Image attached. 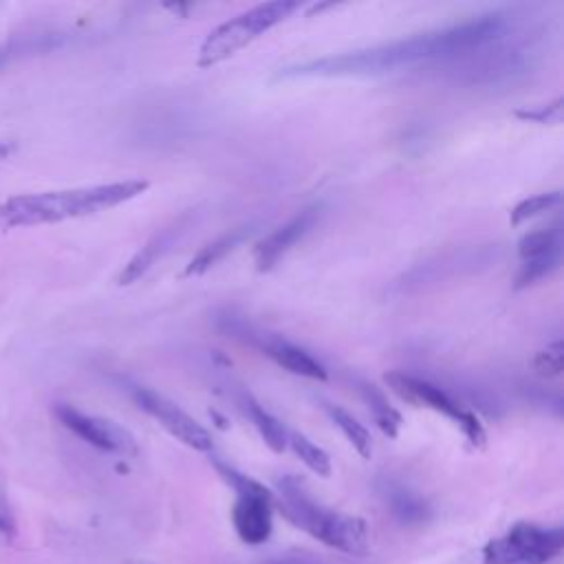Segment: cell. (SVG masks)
<instances>
[{
    "mask_svg": "<svg viewBox=\"0 0 564 564\" xmlns=\"http://www.w3.org/2000/svg\"><path fill=\"white\" fill-rule=\"evenodd\" d=\"M531 366L542 377H560L562 375V366H564L562 339H555V341L546 344L542 350H538L533 355V359H531Z\"/></svg>",
    "mask_w": 564,
    "mask_h": 564,
    "instance_id": "23",
    "label": "cell"
},
{
    "mask_svg": "<svg viewBox=\"0 0 564 564\" xmlns=\"http://www.w3.org/2000/svg\"><path fill=\"white\" fill-rule=\"evenodd\" d=\"M564 549V529L516 522L505 535L482 546V564H546Z\"/></svg>",
    "mask_w": 564,
    "mask_h": 564,
    "instance_id": "5",
    "label": "cell"
},
{
    "mask_svg": "<svg viewBox=\"0 0 564 564\" xmlns=\"http://www.w3.org/2000/svg\"><path fill=\"white\" fill-rule=\"evenodd\" d=\"M273 502L275 494H240L231 509V524L236 535L249 544L258 546L271 538L273 531Z\"/></svg>",
    "mask_w": 564,
    "mask_h": 564,
    "instance_id": "9",
    "label": "cell"
},
{
    "mask_svg": "<svg viewBox=\"0 0 564 564\" xmlns=\"http://www.w3.org/2000/svg\"><path fill=\"white\" fill-rule=\"evenodd\" d=\"M126 564H154V562H148V560H128Z\"/></svg>",
    "mask_w": 564,
    "mask_h": 564,
    "instance_id": "28",
    "label": "cell"
},
{
    "mask_svg": "<svg viewBox=\"0 0 564 564\" xmlns=\"http://www.w3.org/2000/svg\"><path fill=\"white\" fill-rule=\"evenodd\" d=\"M176 231H178V225H172V227H165V229H161L159 234H154V236L126 262V267L121 269V273H119V278H117V284L128 286V284L137 282L141 275H145V271L170 249V245L174 242Z\"/></svg>",
    "mask_w": 564,
    "mask_h": 564,
    "instance_id": "12",
    "label": "cell"
},
{
    "mask_svg": "<svg viewBox=\"0 0 564 564\" xmlns=\"http://www.w3.org/2000/svg\"><path fill=\"white\" fill-rule=\"evenodd\" d=\"M286 447H291L293 454H295L313 474H317V476H322V478H328V476H330V471H333L330 456H328L319 445H315L308 436H304L302 432L289 430Z\"/></svg>",
    "mask_w": 564,
    "mask_h": 564,
    "instance_id": "18",
    "label": "cell"
},
{
    "mask_svg": "<svg viewBox=\"0 0 564 564\" xmlns=\"http://www.w3.org/2000/svg\"><path fill=\"white\" fill-rule=\"evenodd\" d=\"M386 383L401 399H405V401H410L414 405H425V408H430L434 412L445 414L447 419H452L463 430V434L467 436V441L474 447H485L487 432H485L480 419L474 412H469L463 405H458V401H454L438 386H434V383H430L425 379L405 375V372H388L386 375Z\"/></svg>",
    "mask_w": 564,
    "mask_h": 564,
    "instance_id": "6",
    "label": "cell"
},
{
    "mask_svg": "<svg viewBox=\"0 0 564 564\" xmlns=\"http://www.w3.org/2000/svg\"><path fill=\"white\" fill-rule=\"evenodd\" d=\"M53 412L66 430H70L75 436H79L82 441H86L88 445H93L101 452L119 454V456H137L139 454L137 438L123 425H119L110 419L86 414L68 403H57L53 408Z\"/></svg>",
    "mask_w": 564,
    "mask_h": 564,
    "instance_id": "7",
    "label": "cell"
},
{
    "mask_svg": "<svg viewBox=\"0 0 564 564\" xmlns=\"http://www.w3.org/2000/svg\"><path fill=\"white\" fill-rule=\"evenodd\" d=\"M0 533L11 538L15 533V518H13V511H11V505L4 496V489L0 485Z\"/></svg>",
    "mask_w": 564,
    "mask_h": 564,
    "instance_id": "25",
    "label": "cell"
},
{
    "mask_svg": "<svg viewBox=\"0 0 564 564\" xmlns=\"http://www.w3.org/2000/svg\"><path fill=\"white\" fill-rule=\"evenodd\" d=\"M555 251H562V229L560 227L535 229V231L524 234L518 240V253L522 260L542 258V256H549Z\"/></svg>",
    "mask_w": 564,
    "mask_h": 564,
    "instance_id": "19",
    "label": "cell"
},
{
    "mask_svg": "<svg viewBox=\"0 0 564 564\" xmlns=\"http://www.w3.org/2000/svg\"><path fill=\"white\" fill-rule=\"evenodd\" d=\"M560 258H562V251H555V253H549L542 258H533V260H522L518 278H516V289H524V286L551 275L560 267Z\"/></svg>",
    "mask_w": 564,
    "mask_h": 564,
    "instance_id": "21",
    "label": "cell"
},
{
    "mask_svg": "<svg viewBox=\"0 0 564 564\" xmlns=\"http://www.w3.org/2000/svg\"><path fill=\"white\" fill-rule=\"evenodd\" d=\"M326 414L330 416V421L341 430V434L346 436V441L355 447V452L361 458H370L372 456V436L370 432L364 427V423H359L350 412H346L341 405H333V403H324Z\"/></svg>",
    "mask_w": 564,
    "mask_h": 564,
    "instance_id": "15",
    "label": "cell"
},
{
    "mask_svg": "<svg viewBox=\"0 0 564 564\" xmlns=\"http://www.w3.org/2000/svg\"><path fill=\"white\" fill-rule=\"evenodd\" d=\"M317 212H319L317 207L302 209L291 220H286L284 225L273 229L269 236H264L256 245V253H253L256 256V269L260 273L271 271L289 253V249L308 234V229L315 225Z\"/></svg>",
    "mask_w": 564,
    "mask_h": 564,
    "instance_id": "10",
    "label": "cell"
},
{
    "mask_svg": "<svg viewBox=\"0 0 564 564\" xmlns=\"http://www.w3.org/2000/svg\"><path fill=\"white\" fill-rule=\"evenodd\" d=\"M148 187L150 183L143 178H128L73 189L18 194L0 203V229L48 225L68 218L90 216L132 200L141 196Z\"/></svg>",
    "mask_w": 564,
    "mask_h": 564,
    "instance_id": "2",
    "label": "cell"
},
{
    "mask_svg": "<svg viewBox=\"0 0 564 564\" xmlns=\"http://www.w3.org/2000/svg\"><path fill=\"white\" fill-rule=\"evenodd\" d=\"M300 7L302 4L297 0H271V2H260L229 20H225L223 24L212 29L207 33V37L203 40V44L198 48L196 66L212 68V66L225 62L236 51L245 48L247 44H251L253 40H258L260 35L271 31L273 26L289 20L295 11H300Z\"/></svg>",
    "mask_w": 564,
    "mask_h": 564,
    "instance_id": "4",
    "label": "cell"
},
{
    "mask_svg": "<svg viewBox=\"0 0 564 564\" xmlns=\"http://www.w3.org/2000/svg\"><path fill=\"white\" fill-rule=\"evenodd\" d=\"M507 26V18L500 11L452 24L445 29H434L401 37L394 42L377 44L370 48L348 51L339 55H326L319 59H308L295 66H286L278 73L280 79L293 77H359V75H383L403 66L458 57L469 51L482 48L498 40Z\"/></svg>",
    "mask_w": 564,
    "mask_h": 564,
    "instance_id": "1",
    "label": "cell"
},
{
    "mask_svg": "<svg viewBox=\"0 0 564 564\" xmlns=\"http://www.w3.org/2000/svg\"><path fill=\"white\" fill-rule=\"evenodd\" d=\"M247 412L256 425V430L260 432L262 441L269 445L271 452L282 454L286 449V436H289V427L278 421L271 412H267L258 401H253L251 397H247Z\"/></svg>",
    "mask_w": 564,
    "mask_h": 564,
    "instance_id": "17",
    "label": "cell"
},
{
    "mask_svg": "<svg viewBox=\"0 0 564 564\" xmlns=\"http://www.w3.org/2000/svg\"><path fill=\"white\" fill-rule=\"evenodd\" d=\"M264 352L284 370H289L291 375L297 377H306V379H315V381H326L328 372L326 368L304 348L289 344V341H271L264 346Z\"/></svg>",
    "mask_w": 564,
    "mask_h": 564,
    "instance_id": "11",
    "label": "cell"
},
{
    "mask_svg": "<svg viewBox=\"0 0 564 564\" xmlns=\"http://www.w3.org/2000/svg\"><path fill=\"white\" fill-rule=\"evenodd\" d=\"M361 397H364V403L368 405L375 423L379 425V430L394 438L399 434V427H401V414L390 405V401L386 399V394L375 386V383H361Z\"/></svg>",
    "mask_w": 564,
    "mask_h": 564,
    "instance_id": "16",
    "label": "cell"
},
{
    "mask_svg": "<svg viewBox=\"0 0 564 564\" xmlns=\"http://www.w3.org/2000/svg\"><path fill=\"white\" fill-rule=\"evenodd\" d=\"M564 115V99L555 97L549 104L535 106V108H518L513 110V117L522 121H533V123H560Z\"/></svg>",
    "mask_w": 564,
    "mask_h": 564,
    "instance_id": "24",
    "label": "cell"
},
{
    "mask_svg": "<svg viewBox=\"0 0 564 564\" xmlns=\"http://www.w3.org/2000/svg\"><path fill=\"white\" fill-rule=\"evenodd\" d=\"M15 150V145L13 143H7V141H0V159H4V156H9L11 152Z\"/></svg>",
    "mask_w": 564,
    "mask_h": 564,
    "instance_id": "26",
    "label": "cell"
},
{
    "mask_svg": "<svg viewBox=\"0 0 564 564\" xmlns=\"http://www.w3.org/2000/svg\"><path fill=\"white\" fill-rule=\"evenodd\" d=\"M132 399L143 412H148L161 427H165L174 438H178L187 447H192L196 452H212L214 449L212 434L194 416H189L183 408H178L167 397H163V394H159L150 388L134 386L132 388Z\"/></svg>",
    "mask_w": 564,
    "mask_h": 564,
    "instance_id": "8",
    "label": "cell"
},
{
    "mask_svg": "<svg viewBox=\"0 0 564 564\" xmlns=\"http://www.w3.org/2000/svg\"><path fill=\"white\" fill-rule=\"evenodd\" d=\"M51 44H48V35H29V37H13V40H7V42H2L0 44V70L9 64V62H13V59H18V57H22V55H26V53H37V51H46Z\"/></svg>",
    "mask_w": 564,
    "mask_h": 564,
    "instance_id": "22",
    "label": "cell"
},
{
    "mask_svg": "<svg viewBox=\"0 0 564 564\" xmlns=\"http://www.w3.org/2000/svg\"><path fill=\"white\" fill-rule=\"evenodd\" d=\"M249 234H251V227H238V229H231V231L218 236L216 240L207 242V245L200 247V251L187 262L183 275H185V278L203 275L205 271H209L212 267H216L225 256H229L242 240H247Z\"/></svg>",
    "mask_w": 564,
    "mask_h": 564,
    "instance_id": "13",
    "label": "cell"
},
{
    "mask_svg": "<svg viewBox=\"0 0 564 564\" xmlns=\"http://www.w3.org/2000/svg\"><path fill=\"white\" fill-rule=\"evenodd\" d=\"M386 500L392 516L401 524H423L425 520H430V505L405 487H399V485L386 487Z\"/></svg>",
    "mask_w": 564,
    "mask_h": 564,
    "instance_id": "14",
    "label": "cell"
},
{
    "mask_svg": "<svg viewBox=\"0 0 564 564\" xmlns=\"http://www.w3.org/2000/svg\"><path fill=\"white\" fill-rule=\"evenodd\" d=\"M560 200H562V194H560L557 189L529 196V198L520 200V203L511 209L509 223H511L513 227H518V225H522V223H527V220H531V218H535V216H540V214L553 209L555 205H560Z\"/></svg>",
    "mask_w": 564,
    "mask_h": 564,
    "instance_id": "20",
    "label": "cell"
},
{
    "mask_svg": "<svg viewBox=\"0 0 564 564\" xmlns=\"http://www.w3.org/2000/svg\"><path fill=\"white\" fill-rule=\"evenodd\" d=\"M273 507H278L291 524L306 531L328 549L355 557H364L370 549L366 520L324 507L311 496V491L304 487V480L297 476H282L278 480V496Z\"/></svg>",
    "mask_w": 564,
    "mask_h": 564,
    "instance_id": "3",
    "label": "cell"
},
{
    "mask_svg": "<svg viewBox=\"0 0 564 564\" xmlns=\"http://www.w3.org/2000/svg\"><path fill=\"white\" fill-rule=\"evenodd\" d=\"M271 564H311V562L297 560V557H286V560H278V562H271Z\"/></svg>",
    "mask_w": 564,
    "mask_h": 564,
    "instance_id": "27",
    "label": "cell"
}]
</instances>
